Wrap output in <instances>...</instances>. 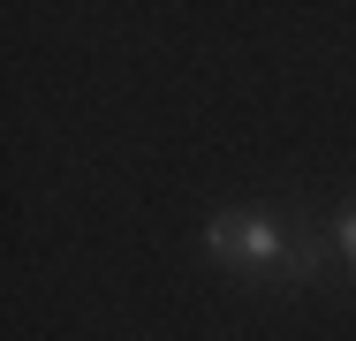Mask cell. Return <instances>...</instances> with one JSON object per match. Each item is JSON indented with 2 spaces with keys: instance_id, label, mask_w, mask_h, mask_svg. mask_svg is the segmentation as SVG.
<instances>
[{
  "instance_id": "1",
  "label": "cell",
  "mask_w": 356,
  "mask_h": 341,
  "mask_svg": "<svg viewBox=\"0 0 356 341\" xmlns=\"http://www.w3.org/2000/svg\"><path fill=\"white\" fill-rule=\"evenodd\" d=\"M205 251L227 273H250V280H273V273H311V243H296L273 212H213L205 220Z\"/></svg>"
},
{
  "instance_id": "2",
  "label": "cell",
  "mask_w": 356,
  "mask_h": 341,
  "mask_svg": "<svg viewBox=\"0 0 356 341\" xmlns=\"http://www.w3.org/2000/svg\"><path fill=\"white\" fill-rule=\"evenodd\" d=\"M334 243H341V258H349V273H356V190H349V205H341V228H334Z\"/></svg>"
}]
</instances>
